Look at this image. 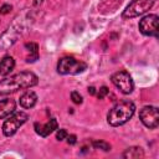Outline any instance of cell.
Wrapping results in <instances>:
<instances>
[{
	"label": "cell",
	"instance_id": "44dd1931",
	"mask_svg": "<svg viewBox=\"0 0 159 159\" xmlns=\"http://www.w3.org/2000/svg\"><path fill=\"white\" fill-rule=\"evenodd\" d=\"M88 92H89L91 94H96V88H94V87H89V88H88Z\"/></svg>",
	"mask_w": 159,
	"mask_h": 159
},
{
	"label": "cell",
	"instance_id": "2e32d148",
	"mask_svg": "<svg viewBox=\"0 0 159 159\" xmlns=\"http://www.w3.org/2000/svg\"><path fill=\"white\" fill-rule=\"evenodd\" d=\"M108 93H109V89H108L106 86H102V87L98 89V92H97V97H98V99H103Z\"/></svg>",
	"mask_w": 159,
	"mask_h": 159
},
{
	"label": "cell",
	"instance_id": "ffe728a7",
	"mask_svg": "<svg viewBox=\"0 0 159 159\" xmlns=\"http://www.w3.org/2000/svg\"><path fill=\"white\" fill-rule=\"evenodd\" d=\"M77 142V138H76V135L75 134H71V135H67V143L68 144H75Z\"/></svg>",
	"mask_w": 159,
	"mask_h": 159
},
{
	"label": "cell",
	"instance_id": "8992f818",
	"mask_svg": "<svg viewBox=\"0 0 159 159\" xmlns=\"http://www.w3.org/2000/svg\"><path fill=\"white\" fill-rule=\"evenodd\" d=\"M112 83L124 94H129L132 93L134 84H133V80L130 77V75L127 71H118L114 75H112L111 77Z\"/></svg>",
	"mask_w": 159,
	"mask_h": 159
},
{
	"label": "cell",
	"instance_id": "30bf717a",
	"mask_svg": "<svg viewBox=\"0 0 159 159\" xmlns=\"http://www.w3.org/2000/svg\"><path fill=\"white\" fill-rule=\"evenodd\" d=\"M16 109V103L11 98H6L0 101V119H4L9 117L11 113H14Z\"/></svg>",
	"mask_w": 159,
	"mask_h": 159
},
{
	"label": "cell",
	"instance_id": "7c38bea8",
	"mask_svg": "<svg viewBox=\"0 0 159 159\" xmlns=\"http://www.w3.org/2000/svg\"><path fill=\"white\" fill-rule=\"evenodd\" d=\"M15 67V60L11 56H5L0 61V76H7Z\"/></svg>",
	"mask_w": 159,
	"mask_h": 159
},
{
	"label": "cell",
	"instance_id": "ba28073f",
	"mask_svg": "<svg viewBox=\"0 0 159 159\" xmlns=\"http://www.w3.org/2000/svg\"><path fill=\"white\" fill-rule=\"evenodd\" d=\"M139 30L145 36H158V15L150 14L139 21Z\"/></svg>",
	"mask_w": 159,
	"mask_h": 159
},
{
	"label": "cell",
	"instance_id": "9c48e42d",
	"mask_svg": "<svg viewBox=\"0 0 159 159\" xmlns=\"http://www.w3.org/2000/svg\"><path fill=\"white\" fill-rule=\"evenodd\" d=\"M34 127H35V132H36L39 135H41V137H47V135H50L53 130H56V129L58 128V123H57V120H56L55 118H51V119L47 120L45 124L36 122V123L34 124Z\"/></svg>",
	"mask_w": 159,
	"mask_h": 159
},
{
	"label": "cell",
	"instance_id": "7a4b0ae2",
	"mask_svg": "<svg viewBox=\"0 0 159 159\" xmlns=\"http://www.w3.org/2000/svg\"><path fill=\"white\" fill-rule=\"evenodd\" d=\"M135 106L130 101H122L117 103L107 116V120L112 127H118L127 123L134 114Z\"/></svg>",
	"mask_w": 159,
	"mask_h": 159
},
{
	"label": "cell",
	"instance_id": "4fadbf2b",
	"mask_svg": "<svg viewBox=\"0 0 159 159\" xmlns=\"http://www.w3.org/2000/svg\"><path fill=\"white\" fill-rule=\"evenodd\" d=\"M122 157L127 158V159H139V158L144 157V152L140 147H130V148L125 149V152L123 153Z\"/></svg>",
	"mask_w": 159,
	"mask_h": 159
},
{
	"label": "cell",
	"instance_id": "e0dca14e",
	"mask_svg": "<svg viewBox=\"0 0 159 159\" xmlns=\"http://www.w3.org/2000/svg\"><path fill=\"white\" fill-rule=\"evenodd\" d=\"M67 132H66V129H57V132H56V139L57 140H63V139H66L67 138Z\"/></svg>",
	"mask_w": 159,
	"mask_h": 159
},
{
	"label": "cell",
	"instance_id": "5b68a950",
	"mask_svg": "<svg viewBox=\"0 0 159 159\" xmlns=\"http://www.w3.org/2000/svg\"><path fill=\"white\" fill-rule=\"evenodd\" d=\"M154 4V0H132V2L123 11V19H133L147 12Z\"/></svg>",
	"mask_w": 159,
	"mask_h": 159
},
{
	"label": "cell",
	"instance_id": "9a60e30c",
	"mask_svg": "<svg viewBox=\"0 0 159 159\" xmlns=\"http://www.w3.org/2000/svg\"><path fill=\"white\" fill-rule=\"evenodd\" d=\"M92 147L94 149H102L104 152L111 150V145L108 143H106V142H102V140H94V142H92Z\"/></svg>",
	"mask_w": 159,
	"mask_h": 159
},
{
	"label": "cell",
	"instance_id": "d6986e66",
	"mask_svg": "<svg viewBox=\"0 0 159 159\" xmlns=\"http://www.w3.org/2000/svg\"><path fill=\"white\" fill-rule=\"evenodd\" d=\"M10 11H11V5H9V4H5V5H2L0 7V14H2V15L9 14Z\"/></svg>",
	"mask_w": 159,
	"mask_h": 159
},
{
	"label": "cell",
	"instance_id": "8fae6325",
	"mask_svg": "<svg viewBox=\"0 0 159 159\" xmlns=\"http://www.w3.org/2000/svg\"><path fill=\"white\" fill-rule=\"evenodd\" d=\"M37 102V94L34 91H27L20 97V106L22 108H32Z\"/></svg>",
	"mask_w": 159,
	"mask_h": 159
},
{
	"label": "cell",
	"instance_id": "277c9868",
	"mask_svg": "<svg viewBox=\"0 0 159 159\" xmlns=\"http://www.w3.org/2000/svg\"><path fill=\"white\" fill-rule=\"evenodd\" d=\"M29 119V116L25 112H14L9 117H6V120L2 124V133L6 137L14 135L17 129Z\"/></svg>",
	"mask_w": 159,
	"mask_h": 159
},
{
	"label": "cell",
	"instance_id": "ac0fdd59",
	"mask_svg": "<svg viewBox=\"0 0 159 159\" xmlns=\"http://www.w3.org/2000/svg\"><path fill=\"white\" fill-rule=\"evenodd\" d=\"M71 98L76 104H81L82 103V96L78 92H72L71 93Z\"/></svg>",
	"mask_w": 159,
	"mask_h": 159
},
{
	"label": "cell",
	"instance_id": "5bb4252c",
	"mask_svg": "<svg viewBox=\"0 0 159 159\" xmlns=\"http://www.w3.org/2000/svg\"><path fill=\"white\" fill-rule=\"evenodd\" d=\"M25 48H27V51L31 53L27 58H26V61L27 62H34V61H36L37 60V57H39V47H37V45L36 43H34V42H27V43H25Z\"/></svg>",
	"mask_w": 159,
	"mask_h": 159
},
{
	"label": "cell",
	"instance_id": "3957f363",
	"mask_svg": "<svg viewBox=\"0 0 159 159\" xmlns=\"http://www.w3.org/2000/svg\"><path fill=\"white\" fill-rule=\"evenodd\" d=\"M87 68V63L72 56L62 57L57 63V72L61 75H78Z\"/></svg>",
	"mask_w": 159,
	"mask_h": 159
},
{
	"label": "cell",
	"instance_id": "6da1fadb",
	"mask_svg": "<svg viewBox=\"0 0 159 159\" xmlns=\"http://www.w3.org/2000/svg\"><path fill=\"white\" fill-rule=\"evenodd\" d=\"M39 77L30 71H22L10 77L0 80V96H7L17 92L19 89H25L36 86Z\"/></svg>",
	"mask_w": 159,
	"mask_h": 159
},
{
	"label": "cell",
	"instance_id": "52a82bcc",
	"mask_svg": "<svg viewBox=\"0 0 159 159\" xmlns=\"http://www.w3.org/2000/svg\"><path fill=\"white\" fill-rule=\"evenodd\" d=\"M139 118L142 123L150 129H154L159 125V112L154 106H145L139 112Z\"/></svg>",
	"mask_w": 159,
	"mask_h": 159
}]
</instances>
